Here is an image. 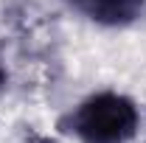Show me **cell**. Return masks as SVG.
<instances>
[{"instance_id":"obj_3","label":"cell","mask_w":146,"mask_h":143,"mask_svg":"<svg viewBox=\"0 0 146 143\" xmlns=\"http://www.w3.org/2000/svg\"><path fill=\"white\" fill-rule=\"evenodd\" d=\"M3 79H6V76H3V70H0V87H3Z\"/></svg>"},{"instance_id":"obj_2","label":"cell","mask_w":146,"mask_h":143,"mask_svg":"<svg viewBox=\"0 0 146 143\" xmlns=\"http://www.w3.org/2000/svg\"><path fill=\"white\" fill-rule=\"evenodd\" d=\"M79 14L101 25H127L141 17L143 0H68Z\"/></svg>"},{"instance_id":"obj_1","label":"cell","mask_w":146,"mask_h":143,"mask_svg":"<svg viewBox=\"0 0 146 143\" xmlns=\"http://www.w3.org/2000/svg\"><path fill=\"white\" fill-rule=\"evenodd\" d=\"M68 126L84 143H127L138 129V109L118 93H98L73 109Z\"/></svg>"}]
</instances>
